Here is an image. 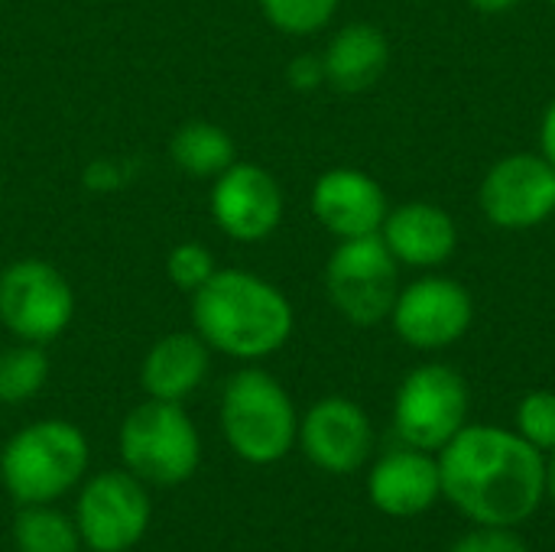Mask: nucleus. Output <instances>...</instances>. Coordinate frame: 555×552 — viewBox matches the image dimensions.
Returning <instances> with one entry per match:
<instances>
[{"instance_id":"nucleus-17","label":"nucleus","mask_w":555,"mask_h":552,"mask_svg":"<svg viewBox=\"0 0 555 552\" xmlns=\"http://www.w3.org/2000/svg\"><path fill=\"white\" fill-rule=\"evenodd\" d=\"M211 348L198 332H169L163 335L140 364V384L146 397L182 403L208 377Z\"/></svg>"},{"instance_id":"nucleus-24","label":"nucleus","mask_w":555,"mask_h":552,"mask_svg":"<svg viewBox=\"0 0 555 552\" xmlns=\"http://www.w3.org/2000/svg\"><path fill=\"white\" fill-rule=\"evenodd\" d=\"M517 433L540 452L555 449V394L533 390L517 407Z\"/></svg>"},{"instance_id":"nucleus-5","label":"nucleus","mask_w":555,"mask_h":552,"mask_svg":"<svg viewBox=\"0 0 555 552\" xmlns=\"http://www.w3.org/2000/svg\"><path fill=\"white\" fill-rule=\"evenodd\" d=\"M120 462L146 488L185 485L202 462V436L182 403L146 397L133 407L117 433Z\"/></svg>"},{"instance_id":"nucleus-12","label":"nucleus","mask_w":555,"mask_h":552,"mask_svg":"<svg viewBox=\"0 0 555 552\" xmlns=\"http://www.w3.org/2000/svg\"><path fill=\"white\" fill-rule=\"evenodd\" d=\"M211 215L237 244H260L283 221V189L263 166L237 159L211 185Z\"/></svg>"},{"instance_id":"nucleus-8","label":"nucleus","mask_w":555,"mask_h":552,"mask_svg":"<svg viewBox=\"0 0 555 552\" xmlns=\"http://www.w3.org/2000/svg\"><path fill=\"white\" fill-rule=\"evenodd\" d=\"M153 521V501L146 485L127 468L101 472L78 491L75 524L81 543L91 552L133 550Z\"/></svg>"},{"instance_id":"nucleus-10","label":"nucleus","mask_w":555,"mask_h":552,"mask_svg":"<svg viewBox=\"0 0 555 552\" xmlns=\"http://www.w3.org/2000/svg\"><path fill=\"white\" fill-rule=\"evenodd\" d=\"M478 198L491 224L504 231L537 228L555 211V166L537 153H511L488 169Z\"/></svg>"},{"instance_id":"nucleus-14","label":"nucleus","mask_w":555,"mask_h":552,"mask_svg":"<svg viewBox=\"0 0 555 552\" xmlns=\"http://www.w3.org/2000/svg\"><path fill=\"white\" fill-rule=\"evenodd\" d=\"M390 205L380 182L361 169H328L312 185V215L338 241L380 234Z\"/></svg>"},{"instance_id":"nucleus-19","label":"nucleus","mask_w":555,"mask_h":552,"mask_svg":"<svg viewBox=\"0 0 555 552\" xmlns=\"http://www.w3.org/2000/svg\"><path fill=\"white\" fill-rule=\"evenodd\" d=\"M169 159L176 169L195 179H218L228 166L237 163L234 137L211 120H189L169 140Z\"/></svg>"},{"instance_id":"nucleus-7","label":"nucleus","mask_w":555,"mask_h":552,"mask_svg":"<svg viewBox=\"0 0 555 552\" xmlns=\"http://www.w3.org/2000/svg\"><path fill=\"white\" fill-rule=\"evenodd\" d=\"M75 319V290L59 267L39 257L13 260L0 270V322L33 345L55 342Z\"/></svg>"},{"instance_id":"nucleus-13","label":"nucleus","mask_w":555,"mask_h":552,"mask_svg":"<svg viewBox=\"0 0 555 552\" xmlns=\"http://www.w3.org/2000/svg\"><path fill=\"white\" fill-rule=\"evenodd\" d=\"M299 446L322 472H358L374 446L371 420L358 403L345 397H325L299 420Z\"/></svg>"},{"instance_id":"nucleus-16","label":"nucleus","mask_w":555,"mask_h":552,"mask_svg":"<svg viewBox=\"0 0 555 552\" xmlns=\"http://www.w3.org/2000/svg\"><path fill=\"white\" fill-rule=\"evenodd\" d=\"M367 495L374 508L387 517H420L442 495L439 462H433L429 452L413 446L403 452H390L374 465Z\"/></svg>"},{"instance_id":"nucleus-30","label":"nucleus","mask_w":555,"mask_h":552,"mask_svg":"<svg viewBox=\"0 0 555 552\" xmlns=\"http://www.w3.org/2000/svg\"><path fill=\"white\" fill-rule=\"evenodd\" d=\"M0 205H3V185H0Z\"/></svg>"},{"instance_id":"nucleus-28","label":"nucleus","mask_w":555,"mask_h":552,"mask_svg":"<svg viewBox=\"0 0 555 552\" xmlns=\"http://www.w3.org/2000/svg\"><path fill=\"white\" fill-rule=\"evenodd\" d=\"M475 10H481V13H507V10H514L520 0H468Z\"/></svg>"},{"instance_id":"nucleus-26","label":"nucleus","mask_w":555,"mask_h":552,"mask_svg":"<svg viewBox=\"0 0 555 552\" xmlns=\"http://www.w3.org/2000/svg\"><path fill=\"white\" fill-rule=\"evenodd\" d=\"M286 78L296 91H315V88L328 85L325 81V62H322V55H312V52L296 55L286 65Z\"/></svg>"},{"instance_id":"nucleus-27","label":"nucleus","mask_w":555,"mask_h":552,"mask_svg":"<svg viewBox=\"0 0 555 552\" xmlns=\"http://www.w3.org/2000/svg\"><path fill=\"white\" fill-rule=\"evenodd\" d=\"M540 146H543V156L555 166V98L553 104L546 107L543 114V127H540Z\"/></svg>"},{"instance_id":"nucleus-11","label":"nucleus","mask_w":555,"mask_h":552,"mask_svg":"<svg viewBox=\"0 0 555 552\" xmlns=\"http://www.w3.org/2000/svg\"><path fill=\"white\" fill-rule=\"evenodd\" d=\"M475 316L472 293L449 277H423L397 293L390 309L393 332L420 351H436L455 345Z\"/></svg>"},{"instance_id":"nucleus-23","label":"nucleus","mask_w":555,"mask_h":552,"mask_svg":"<svg viewBox=\"0 0 555 552\" xmlns=\"http://www.w3.org/2000/svg\"><path fill=\"white\" fill-rule=\"evenodd\" d=\"M215 273H218L215 254L205 244H198V241H182L166 257V277H169V283L176 290L189 293V296L198 286H205Z\"/></svg>"},{"instance_id":"nucleus-4","label":"nucleus","mask_w":555,"mask_h":552,"mask_svg":"<svg viewBox=\"0 0 555 552\" xmlns=\"http://www.w3.org/2000/svg\"><path fill=\"white\" fill-rule=\"evenodd\" d=\"M221 433L237 459L250 465H273L299 439V416L286 387L260 371L244 368L228 377L221 390Z\"/></svg>"},{"instance_id":"nucleus-20","label":"nucleus","mask_w":555,"mask_h":552,"mask_svg":"<svg viewBox=\"0 0 555 552\" xmlns=\"http://www.w3.org/2000/svg\"><path fill=\"white\" fill-rule=\"evenodd\" d=\"M16 552H78L81 534L75 517L52 504H23L13 521Z\"/></svg>"},{"instance_id":"nucleus-21","label":"nucleus","mask_w":555,"mask_h":552,"mask_svg":"<svg viewBox=\"0 0 555 552\" xmlns=\"http://www.w3.org/2000/svg\"><path fill=\"white\" fill-rule=\"evenodd\" d=\"M49 355L42 345L20 342L0 351V403H26L49 381Z\"/></svg>"},{"instance_id":"nucleus-31","label":"nucleus","mask_w":555,"mask_h":552,"mask_svg":"<svg viewBox=\"0 0 555 552\" xmlns=\"http://www.w3.org/2000/svg\"><path fill=\"white\" fill-rule=\"evenodd\" d=\"M550 3H553V7H555V0H550Z\"/></svg>"},{"instance_id":"nucleus-3","label":"nucleus","mask_w":555,"mask_h":552,"mask_svg":"<svg viewBox=\"0 0 555 552\" xmlns=\"http://www.w3.org/2000/svg\"><path fill=\"white\" fill-rule=\"evenodd\" d=\"M88 439L68 420H36L13 433L0 452V482L23 504H55L88 472Z\"/></svg>"},{"instance_id":"nucleus-18","label":"nucleus","mask_w":555,"mask_h":552,"mask_svg":"<svg viewBox=\"0 0 555 552\" xmlns=\"http://www.w3.org/2000/svg\"><path fill=\"white\" fill-rule=\"evenodd\" d=\"M325 81L345 94L367 91L390 62V42L374 23H348L341 26L328 49L322 52Z\"/></svg>"},{"instance_id":"nucleus-22","label":"nucleus","mask_w":555,"mask_h":552,"mask_svg":"<svg viewBox=\"0 0 555 552\" xmlns=\"http://www.w3.org/2000/svg\"><path fill=\"white\" fill-rule=\"evenodd\" d=\"M260 10L280 33L312 36L332 23L338 0H260Z\"/></svg>"},{"instance_id":"nucleus-25","label":"nucleus","mask_w":555,"mask_h":552,"mask_svg":"<svg viewBox=\"0 0 555 552\" xmlns=\"http://www.w3.org/2000/svg\"><path fill=\"white\" fill-rule=\"evenodd\" d=\"M449 552H530L527 543L511 534V527H481L465 534Z\"/></svg>"},{"instance_id":"nucleus-29","label":"nucleus","mask_w":555,"mask_h":552,"mask_svg":"<svg viewBox=\"0 0 555 552\" xmlns=\"http://www.w3.org/2000/svg\"><path fill=\"white\" fill-rule=\"evenodd\" d=\"M546 495L555 501V455H553V462L546 465Z\"/></svg>"},{"instance_id":"nucleus-15","label":"nucleus","mask_w":555,"mask_h":552,"mask_svg":"<svg viewBox=\"0 0 555 552\" xmlns=\"http://www.w3.org/2000/svg\"><path fill=\"white\" fill-rule=\"evenodd\" d=\"M380 238L397 264L416 270L442 267L459 247V228L452 215L433 202H406L390 208L380 224Z\"/></svg>"},{"instance_id":"nucleus-6","label":"nucleus","mask_w":555,"mask_h":552,"mask_svg":"<svg viewBox=\"0 0 555 552\" xmlns=\"http://www.w3.org/2000/svg\"><path fill=\"white\" fill-rule=\"evenodd\" d=\"M325 293L332 306L354 325L390 319L400 293V264L380 234L338 241L325 264Z\"/></svg>"},{"instance_id":"nucleus-9","label":"nucleus","mask_w":555,"mask_h":552,"mask_svg":"<svg viewBox=\"0 0 555 552\" xmlns=\"http://www.w3.org/2000/svg\"><path fill=\"white\" fill-rule=\"evenodd\" d=\"M465 413L468 387L462 374L449 364H423L397 390L393 426L406 446L433 452L455 439L465 426Z\"/></svg>"},{"instance_id":"nucleus-1","label":"nucleus","mask_w":555,"mask_h":552,"mask_svg":"<svg viewBox=\"0 0 555 552\" xmlns=\"http://www.w3.org/2000/svg\"><path fill=\"white\" fill-rule=\"evenodd\" d=\"M442 495L481 527H517L546 495V462L520 433L462 426L439 459Z\"/></svg>"},{"instance_id":"nucleus-2","label":"nucleus","mask_w":555,"mask_h":552,"mask_svg":"<svg viewBox=\"0 0 555 552\" xmlns=\"http://www.w3.org/2000/svg\"><path fill=\"white\" fill-rule=\"evenodd\" d=\"M192 322L211 351L260 361L289 342L296 316L270 280L247 270H218L192 293Z\"/></svg>"}]
</instances>
